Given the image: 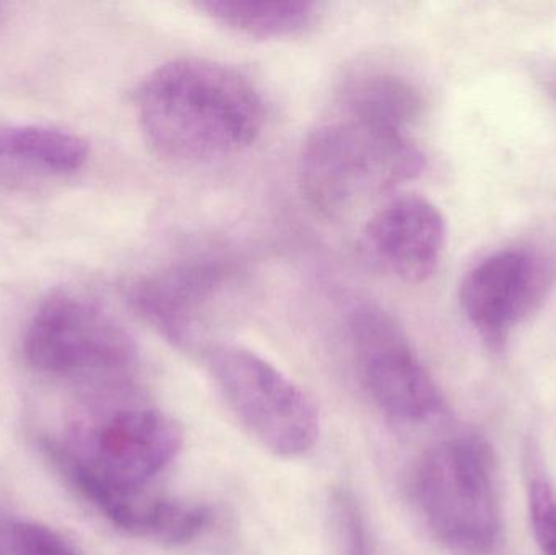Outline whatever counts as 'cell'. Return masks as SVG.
Wrapping results in <instances>:
<instances>
[{
    "label": "cell",
    "instance_id": "obj_1",
    "mask_svg": "<svg viewBox=\"0 0 556 555\" xmlns=\"http://www.w3.org/2000/svg\"><path fill=\"white\" fill-rule=\"evenodd\" d=\"M137 119L156 155L181 165L222 162L250 149L266 124L260 88L231 65L178 58L150 72Z\"/></svg>",
    "mask_w": 556,
    "mask_h": 555
},
{
    "label": "cell",
    "instance_id": "obj_2",
    "mask_svg": "<svg viewBox=\"0 0 556 555\" xmlns=\"http://www.w3.org/2000/svg\"><path fill=\"white\" fill-rule=\"evenodd\" d=\"M425 155L407 129L340 111L307 136L300 186L320 214L337 217L418 178Z\"/></svg>",
    "mask_w": 556,
    "mask_h": 555
},
{
    "label": "cell",
    "instance_id": "obj_3",
    "mask_svg": "<svg viewBox=\"0 0 556 555\" xmlns=\"http://www.w3.org/2000/svg\"><path fill=\"white\" fill-rule=\"evenodd\" d=\"M22 355L33 374L93 390H119L139 368V349L126 326L93 297L58 289L26 323Z\"/></svg>",
    "mask_w": 556,
    "mask_h": 555
},
{
    "label": "cell",
    "instance_id": "obj_4",
    "mask_svg": "<svg viewBox=\"0 0 556 555\" xmlns=\"http://www.w3.org/2000/svg\"><path fill=\"white\" fill-rule=\"evenodd\" d=\"M414 497L428 533L451 555H492L502 544L498 459L483 437L431 446L415 471Z\"/></svg>",
    "mask_w": 556,
    "mask_h": 555
},
{
    "label": "cell",
    "instance_id": "obj_5",
    "mask_svg": "<svg viewBox=\"0 0 556 555\" xmlns=\"http://www.w3.org/2000/svg\"><path fill=\"white\" fill-rule=\"evenodd\" d=\"M182 445V427L149 407L117 411L67 442H41L59 475L93 508L116 492L146 491L178 458Z\"/></svg>",
    "mask_w": 556,
    "mask_h": 555
},
{
    "label": "cell",
    "instance_id": "obj_6",
    "mask_svg": "<svg viewBox=\"0 0 556 555\" xmlns=\"http://www.w3.org/2000/svg\"><path fill=\"white\" fill-rule=\"evenodd\" d=\"M208 371L243 429L281 458H298L319 440V411L306 391L250 349L212 345Z\"/></svg>",
    "mask_w": 556,
    "mask_h": 555
},
{
    "label": "cell",
    "instance_id": "obj_7",
    "mask_svg": "<svg viewBox=\"0 0 556 555\" xmlns=\"http://www.w3.org/2000/svg\"><path fill=\"white\" fill-rule=\"evenodd\" d=\"M556 286V234L502 248L473 264L460 283L464 315L492 349L547 302Z\"/></svg>",
    "mask_w": 556,
    "mask_h": 555
},
{
    "label": "cell",
    "instance_id": "obj_8",
    "mask_svg": "<svg viewBox=\"0 0 556 555\" xmlns=\"http://www.w3.org/2000/svg\"><path fill=\"white\" fill-rule=\"evenodd\" d=\"M349 328L363 383L389 419L417 426L443 413L437 381L391 313L365 303L353 310Z\"/></svg>",
    "mask_w": 556,
    "mask_h": 555
},
{
    "label": "cell",
    "instance_id": "obj_9",
    "mask_svg": "<svg viewBox=\"0 0 556 555\" xmlns=\"http://www.w3.org/2000/svg\"><path fill=\"white\" fill-rule=\"evenodd\" d=\"M130 305L176 348L195 349L237 300L230 267L191 261L140 277L127 289Z\"/></svg>",
    "mask_w": 556,
    "mask_h": 555
},
{
    "label": "cell",
    "instance_id": "obj_10",
    "mask_svg": "<svg viewBox=\"0 0 556 555\" xmlns=\"http://www.w3.org/2000/svg\"><path fill=\"white\" fill-rule=\"evenodd\" d=\"M446 244V220L440 209L408 194L392 199L371 215L362 235L359 250L375 269L405 283L430 279Z\"/></svg>",
    "mask_w": 556,
    "mask_h": 555
},
{
    "label": "cell",
    "instance_id": "obj_11",
    "mask_svg": "<svg viewBox=\"0 0 556 555\" xmlns=\"http://www.w3.org/2000/svg\"><path fill=\"white\" fill-rule=\"evenodd\" d=\"M90 159L84 137L45 124L0 127L2 178L58 179L77 175Z\"/></svg>",
    "mask_w": 556,
    "mask_h": 555
},
{
    "label": "cell",
    "instance_id": "obj_12",
    "mask_svg": "<svg viewBox=\"0 0 556 555\" xmlns=\"http://www.w3.org/2000/svg\"><path fill=\"white\" fill-rule=\"evenodd\" d=\"M218 25L257 39L293 38L316 23V3L303 0H205L199 2Z\"/></svg>",
    "mask_w": 556,
    "mask_h": 555
},
{
    "label": "cell",
    "instance_id": "obj_13",
    "mask_svg": "<svg viewBox=\"0 0 556 555\" xmlns=\"http://www.w3.org/2000/svg\"><path fill=\"white\" fill-rule=\"evenodd\" d=\"M340 111L407 129L421 110L417 88L389 71H362L340 91Z\"/></svg>",
    "mask_w": 556,
    "mask_h": 555
},
{
    "label": "cell",
    "instance_id": "obj_14",
    "mask_svg": "<svg viewBox=\"0 0 556 555\" xmlns=\"http://www.w3.org/2000/svg\"><path fill=\"white\" fill-rule=\"evenodd\" d=\"M528 507L532 537L542 555H556V492L541 466L531 462Z\"/></svg>",
    "mask_w": 556,
    "mask_h": 555
},
{
    "label": "cell",
    "instance_id": "obj_15",
    "mask_svg": "<svg viewBox=\"0 0 556 555\" xmlns=\"http://www.w3.org/2000/svg\"><path fill=\"white\" fill-rule=\"evenodd\" d=\"M330 517L339 555H375L365 517L352 494L333 492Z\"/></svg>",
    "mask_w": 556,
    "mask_h": 555
},
{
    "label": "cell",
    "instance_id": "obj_16",
    "mask_svg": "<svg viewBox=\"0 0 556 555\" xmlns=\"http://www.w3.org/2000/svg\"><path fill=\"white\" fill-rule=\"evenodd\" d=\"M13 555H87L48 525L15 520L10 524Z\"/></svg>",
    "mask_w": 556,
    "mask_h": 555
},
{
    "label": "cell",
    "instance_id": "obj_17",
    "mask_svg": "<svg viewBox=\"0 0 556 555\" xmlns=\"http://www.w3.org/2000/svg\"><path fill=\"white\" fill-rule=\"evenodd\" d=\"M10 524H12V520L0 517V555H13Z\"/></svg>",
    "mask_w": 556,
    "mask_h": 555
},
{
    "label": "cell",
    "instance_id": "obj_18",
    "mask_svg": "<svg viewBox=\"0 0 556 555\" xmlns=\"http://www.w3.org/2000/svg\"><path fill=\"white\" fill-rule=\"evenodd\" d=\"M552 93H554V94H555V98H556V85H555V87H554V91H552Z\"/></svg>",
    "mask_w": 556,
    "mask_h": 555
}]
</instances>
